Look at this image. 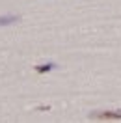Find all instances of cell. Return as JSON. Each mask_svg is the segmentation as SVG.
<instances>
[{"label": "cell", "mask_w": 121, "mask_h": 123, "mask_svg": "<svg viewBox=\"0 0 121 123\" xmlns=\"http://www.w3.org/2000/svg\"><path fill=\"white\" fill-rule=\"evenodd\" d=\"M91 119H101V121H115L121 119V110H97L90 114Z\"/></svg>", "instance_id": "cell-1"}, {"label": "cell", "mask_w": 121, "mask_h": 123, "mask_svg": "<svg viewBox=\"0 0 121 123\" xmlns=\"http://www.w3.org/2000/svg\"><path fill=\"white\" fill-rule=\"evenodd\" d=\"M19 21L17 15H6V17H0V26H6V24H13Z\"/></svg>", "instance_id": "cell-2"}, {"label": "cell", "mask_w": 121, "mask_h": 123, "mask_svg": "<svg viewBox=\"0 0 121 123\" xmlns=\"http://www.w3.org/2000/svg\"><path fill=\"white\" fill-rule=\"evenodd\" d=\"M56 65L54 63H43V65H36V71L37 73H48L50 69H54Z\"/></svg>", "instance_id": "cell-3"}]
</instances>
